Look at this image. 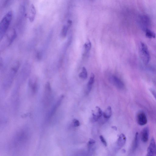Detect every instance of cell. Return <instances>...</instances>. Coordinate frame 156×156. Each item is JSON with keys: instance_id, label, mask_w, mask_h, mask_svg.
I'll return each mask as SVG.
<instances>
[{"instance_id": "1", "label": "cell", "mask_w": 156, "mask_h": 156, "mask_svg": "<svg viewBox=\"0 0 156 156\" xmlns=\"http://www.w3.org/2000/svg\"><path fill=\"white\" fill-rule=\"evenodd\" d=\"M12 11L8 12L3 17L0 23V39L3 38L9 28L12 20Z\"/></svg>"}, {"instance_id": "2", "label": "cell", "mask_w": 156, "mask_h": 156, "mask_svg": "<svg viewBox=\"0 0 156 156\" xmlns=\"http://www.w3.org/2000/svg\"><path fill=\"white\" fill-rule=\"evenodd\" d=\"M140 58L143 62L145 65L147 64L150 61V55L147 45L143 42L140 43L139 49Z\"/></svg>"}, {"instance_id": "3", "label": "cell", "mask_w": 156, "mask_h": 156, "mask_svg": "<svg viewBox=\"0 0 156 156\" xmlns=\"http://www.w3.org/2000/svg\"><path fill=\"white\" fill-rule=\"evenodd\" d=\"M44 94V102L46 105H48L51 102L52 99L51 89L49 83L46 85Z\"/></svg>"}, {"instance_id": "4", "label": "cell", "mask_w": 156, "mask_h": 156, "mask_svg": "<svg viewBox=\"0 0 156 156\" xmlns=\"http://www.w3.org/2000/svg\"><path fill=\"white\" fill-rule=\"evenodd\" d=\"M146 156H156V144L154 137L151 138L147 149Z\"/></svg>"}, {"instance_id": "5", "label": "cell", "mask_w": 156, "mask_h": 156, "mask_svg": "<svg viewBox=\"0 0 156 156\" xmlns=\"http://www.w3.org/2000/svg\"><path fill=\"white\" fill-rule=\"evenodd\" d=\"M136 119L137 123L140 126L144 125L147 122L146 115L145 113L142 111H139L137 113Z\"/></svg>"}, {"instance_id": "6", "label": "cell", "mask_w": 156, "mask_h": 156, "mask_svg": "<svg viewBox=\"0 0 156 156\" xmlns=\"http://www.w3.org/2000/svg\"><path fill=\"white\" fill-rule=\"evenodd\" d=\"M92 120L93 122H95L101 117L103 114L101 109L98 106H96L94 110L92 111Z\"/></svg>"}, {"instance_id": "7", "label": "cell", "mask_w": 156, "mask_h": 156, "mask_svg": "<svg viewBox=\"0 0 156 156\" xmlns=\"http://www.w3.org/2000/svg\"><path fill=\"white\" fill-rule=\"evenodd\" d=\"M149 129L148 128L146 127L144 128L141 131L140 138L141 140L144 143L147 142L149 138Z\"/></svg>"}, {"instance_id": "8", "label": "cell", "mask_w": 156, "mask_h": 156, "mask_svg": "<svg viewBox=\"0 0 156 156\" xmlns=\"http://www.w3.org/2000/svg\"><path fill=\"white\" fill-rule=\"evenodd\" d=\"M111 80L113 83L117 88L122 89L124 87V84L123 82L116 76H112Z\"/></svg>"}, {"instance_id": "9", "label": "cell", "mask_w": 156, "mask_h": 156, "mask_svg": "<svg viewBox=\"0 0 156 156\" xmlns=\"http://www.w3.org/2000/svg\"><path fill=\"white\" fill-rule=\"evenodd\" d=\"M36 14V9L34 5L31 4L29 9L28 18L30 21L33 22L34 20Z\"/></svg>"}, {"instance_id": "10", "label": "cell", "mask_w": 156, "mask_h": 156, "mask_svg": "<svg viewBox=\"0 0 156 156\" xmlns=\"http://www.w3.org/2000/svg\"><path fill=\"white\" fill-rule=\"evenodd\" d=\"M126 141V137L125 135L122 133L121 134L117 140V145L119 148L120 149L124 146Z\"/></svg>"}, {"instance_id": "11", "label": "cell", "mask_w": 156, "mask_h": 156, "mask_svg": "<svg viewBox=\"0 0 156 156\" xmlns=\"http://www.w3.org/2000/svg\"><path fill=\"white\" fill-rule=\"evenodd\" d=\"M94 73H91L87 84V94H88L90 92L92 85L94 82Z\"/></svg>"}, {"instance_id": "12", "label": "cell", "mask_w": 156, "mask_h": 156, "mask_svg": "<svg viewBox=\"0 0 156 156\" xmlns=\"http://www.w3.org/2000/svg\"><path fill=\"white\" fill-rule=\"evenodd\" d=\"M11 34L8 37V45H10L16 37V33L15 30L13 29L11 32Z\"/></svg>"}, {"instance_id": "13", "label": "cell", "mask_w": 156, "mask_h": 156, "mask_svg": "<svg viewBox=\"0 0 156 156\" xmlns=\"http://www.w3.org/2000/svg\"><path fill=\"white\" fill-rule=\"evenodd\" d=\"M112 113V109L111 107L109 106L103 113V115L104 118L106 119H108L111 116Z\"/></svg>"}, {"instance_id": "14", "label": "cell", "mask_w": 156, "mask_h": 156, "mask_svg": "<svg viewBox=\"0 0 156 156\" xmlns=\"http://www.w3.org/2000/svg\"><path fill=\"white\" fill-rule=\"evenodd\" d=\"M138 142L139 134L138 132H136L135 134V137L133 143V150H135L137 148L138 146Z\"/></svg>"}, {"instance_id": "15", "label": "cell", "mask_w": 156, "mask_h": 156, "mask_svg": "<svg viewBox=\"0 0 156 156\" xmlns=\"http://www.w3.org/2000/svg\"><path fill=\"white\" fill-rule=\"evenodd\" d=\"M146 37L149 38H154L155 37V33L150 30L146 28L145 30Z\"/></svg>"}, {"instance_id": "16", "label": "cell", "mask_w": 156, "mask_h": 156, "mask_svg": "<svg viewBox=\"0 0 156 156\" xmlns=\"http://www.w3.org/2000/svg\"><path fill=\"white\" fill-rule=\"evenodd\" d=\"M79 76L80 77L83 79H86L87 78V73L85 67H83L82 72L79 74Z\"/></svg>"}, {"instance_id": "17", "label": "cell", "mask_w": 156, "mask_h": 156, "mask_svg": "<svg viewBox=\"0 0 156 156\" xmlns=\"http://www.w3.org/2000/svg\"><path fill=\"white\" fill-rule=\"evenodd\" d=\"M91 42L88 40L84 44V45L85 53L87 54L90 51L91 48Z\"/></svg>"}, {"instance_id": "18", "label": "cell", "mask_w": 156, "mask_h": 156, "mask_svg": "<svg viewBox=\"0 0 156 156\" xmlns=\"http://www.w3.org/2000/svg\"><path fill=\"white\" fill-rule=\"evenodd\" d=\"M68 27L67 26L64 25L61 31V36L63 37H65L66 35Z\"/></svg>"}, {"instance_id": "19", "label": "cell", "mask_w": 156, "mask_h": 156, "mask_svg": "<svg viewBox=\"0 0 156 156\" xmlns=\"http://www.w3.org/2000/svg\"><path fill=\"white\" fill-rule=\"evenodd\" d=\"M95 143V141L92 139H90L88 143V145L89 147H91Z\"/></svg>"}, {"instance_id": "20", "label": "cell", "mask_w": 156, "mask_h": 156, "mask_svg": "<svg viewBox=\"0 0 156 156\" xmlns=\"http://www.w3.org/2000/svg\"><path fill=\"white\" fill-rule=\"evenodd\" d=\"M99 138L101 141L102 142L103 144L106 147L107 146V143L103 136L102 135H101L100 136Z\"/></svg>"}, {"instance_id": "21", "label": "cell", "mask_w": 156, "mask_h": 156, "mask_svg": "<svg viewBox=\"0 0 156 156\" xmlns=\"http://www.w3.org/2000/svg\"><path fill=\"white\" fill-rule=\"evenodd\" d=\"M73 123L74 126L75 127L78 126L80 124L79 121L76 119H73Z\"/></svg>"}, {"instance_id": "22", "label": "cell", "mask_w": 156, "mask_h": 156, "mask_svg": "<svg viewBox=\"0 0 156 156\" xmlns=\"http://www.w3.org/2000/svg\"><path fill=\"white\" fill-rule=\"evenodd\" d=\"M149 90L155 99L156 100V91L152 88L150 89Z\"/></svg>"}, {"instance_id": "23", "label": "cell", "mask_w": 156, "mask_h": 156, "mask_svg": "<svg viewBox=\"0 0 156 156\" xmlns=\"http://www.w3.org/2000/svg\"><path fill=\"white\" fill-rule=\"evenodd\" d=\"M112 128L113 129H114L115 130H117V128L116 126H112Z\"/></svg>"}]
</instances>
